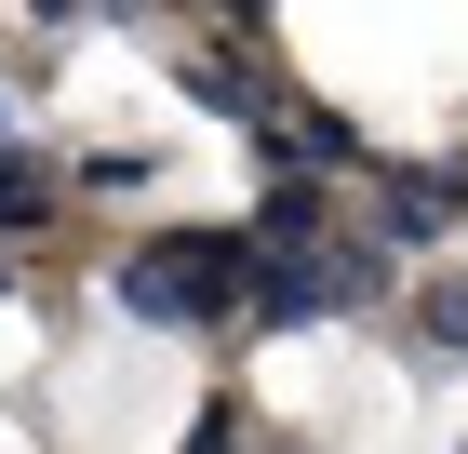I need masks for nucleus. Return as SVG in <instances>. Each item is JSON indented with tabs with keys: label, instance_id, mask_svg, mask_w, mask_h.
<instances>
[{
	"label": "nucleus",
	"instance_id": "1",
	"mask_svg": "<svg viewBox=\"0 0 468 454\" xmlns=\"http://www.w3.org/2000/svg\"><path fill=\"white\" fill-rule=\"evenodd\" d=\"M254 227H161V241L108 254V308L121 321H161V334H228L254 321Z\"/></svg>",
	"mask_w": 468,
	"mask_h": 454
},
{
	"label": "nucleus",
	"instance_id": "2",
	"mask_svg": "<svg viewBox=\"0 0 468 454\" xmlns=\"http://www.w3.org/2000/svg\"><path fill=\"white\" fill-rule=\"evenodd\" d=\"M254 161H268V174H388L375 134H361L348 107H322V94H282V107H268V121H254Z\"/></svg>",
	"mask_w": 468,
	"mask_h": 454
},
{
	"label": "nucleus",
	"instance_id": "3",
	"mask_svg": "<svg viewBox=\"0 0 468 454\" xmlns=\"http://www.w3.org/2000/svg\"><path fill=\"white\" fill-rule=\"evenodd\" d=\"M175 94H187V107H215V121H241V134H254V121L282 107V94H268V27L241 14L228 40H187V54H175Z\"/></svg>",
	"mask_w": 468,
	"mask_h": 454
},
{
	"label": "nucleus",
	"instance_id": "4",
	"mask_svg": "<svg viewBox=\"0 0 468 454\" xmlns=\"http://www.w3.org/2000/svg\"><path fill=\"white\" fill-rule=\"evenodd\" d=\"M455 214H468V187L441 174V161H415V174H375V241H388V254L455 241Z\"/></svg>",
	"mask_w": 468,
	"mask_h": 454
},
{
	"label": "nucleus",
	"instance_id": "5",
	"mask_svg": "<svg viewBox=\"0 0 468 454\" xmlns=\"http://www.w3.org/2000/svg\"><path fill=\"white\" fill-rule=\"evenodd\" d=\"M335 308H348L335 254H268V268H254V321H268V334H294V321H335Z\"/></svg>",
	"mask_w": 468,
	"mask_h": 454
},
{
	"label": "nucleus",
	"instance_id": "6",
	"mask_svg": "<svg viewBox=\"0 0 468 454\" xmlns=\"http://www.w3.org/2000/svg\"><path fill=\"white\" fill-rule=\"evenodd\" d=\"M254 254H335V187H322V174H268V201H254Z\"/></svg>",
	"mask_w": 468,
	"mask_h": 454
},
{
	"label": "nucleus",
	"instance_id": "7",
	"mask_svg": "<svg viewBox=\"0 0 468 454\" xmlns=\"http://www.w3.org/2000/svg\"><path fill=\"white\" fill-rule=\"evenodd\" d=\"M54 201H68V161H40L27 134H0V254L27 227H54Z\"/></svg>",
	"mask_w": 468,
	"mask_h": 454
},
{
	"label": "nucleus",
	"instance_id": "8",
	"mask_svg": "<svg viewBox=\"0 0 468 454\" xmlns=\"http://www.w3.org/2000/svg\"><path fill=\"white\" fill-rule=\"evenodd\" d=\"M415 334H429L441 361L468 375V268H441V280H415Z\"/></svg>",
	"mask_w": 468,
	"mask_h": 454
},
{
	"label": "nucleus",
	"instance_id": "9",
	"mask_svg": "<svg viewBox=\"0 0 468 454\" xmlns=\"http://www.w3.org/2000/svg\"><path fill=\"white\" fill-rule=\"evenodd\" d=\"M147 187V147H94V161H68V201H134Z\"/></svg>",
	"mask_w": 468,
	"mask_h": 454
},
{
	"label": "nucleus",
	"instance_id": "10",
	"mask_svg": "<svg viewBox=\"0 0 468 454\" xmlns=\"http://www.w3.org/2000/svg\"><path fill=\"white\" fill-rule=\"evenodd\" d=\"M187 454H254V415H241V401H201V428H187Z\"/></svg>",
	"mask_w": 468,
	"mask_h": 454
},
{
	"label": "nucleus",
	"instance_id": "11",
	"mask_svg": "<svg viewBox=\"0 0 468 454\" xmlns=\"http://www.w3.org/2000/svg\"><path fill=\"white\" fill-rule=\"evenodd\" d=\"M14 280H27V268H14V254H0V294H14Z\"/></svg>",
	"mask_w": 468,
	"mask_h": 454
},
{
	"label": "nucleus",
	"instance_id": "12",
	"mask_svg": "<svg viewBox=\"0 0 468 454\" xmlns=\"http://www.w3.org/2000/svg\"><path fill=\"white\" fill-rule=\"evenodd\" d=\"M441 174H455V187H468V161H441Z\"/></svg>",
	"mask_w": 468,
	"mask_h": 454
}]
</instances>
